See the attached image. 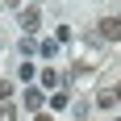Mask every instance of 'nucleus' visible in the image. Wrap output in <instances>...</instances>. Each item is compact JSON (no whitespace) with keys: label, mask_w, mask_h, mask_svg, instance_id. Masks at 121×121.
<instances>
[{"label":"nucleus","mask_w":121,"mask_h":121,"mask_svg":"<svg viewBox=\"0 0 121 121\" xmlns=\"http://www.w3.org/2000/svg\"><path fill=\"white\" fill-rule=\"evenodd\" d=\"M42 84H46V88H59L63 79H59V71H42Z\"/></svg>","instance_id":"obj_6"},{"label":"nucleus","mask_w":121,"mask_h":121,"mask_svg":"<svg viewBox=\"0 0 121 121\" xmlns=\"http://www.w3.org/2000/svg\"><path fill=\"white\" fill-rule=\"evenodd\" d=\"M9 92H13V88L4 84V79H0V104H4V100H9Z\"/></svg>","instance_id":"obj_9"},{"label":"nucleus","mask_w":121,"mask_h":121,"mask_svg":"<svg viewBox=\"0 0 121 121\" xmlns=\"http://www.w3.org/2000/svg\"><path fill=\"white\" fill-rule=\"evenodd\" d=\"M38 50H42L46 59H54V54H59V38H50V42H38Z\"/></svg>","instance_id":"obj_3"},{"label":"nucleus","mask_w":121,"mask_h":121,"mask_svg":"<svg viewBox=\"0 0 121 121\" xmlns=\"http://www.w3.org/2000/svg\"><path fill=\"white\" fill-rule=\"evenodd\" d=\"M34 50H38V42H34V38H29V34H25V42H21V54H25V59H29Z\"/></svg>","instance_id":"obj_8"},{"label":"nucleus","mask_w":121,"mask_h":121,"mask_svg":"<svg viewBox=\"0 0 121 121\" xmlns=\"http://www.w3.org/2000/svg\"><path fill=\"white\" fill-rule=\"evenodd\" d=\"M100 38L104 42H121V17H104L100 21Z\"/></svg>","instance_id":"obj_1"},{"label":"nucleus","mask_w":121,"mask_h":121,"mask_svg":"<svg viewBox=\"0 0 121 121\" xmlns=\"http://www.w3.org/2000/svg\"><path fill=\"white\" fill-rule=\"evenodd\" d=\"M117 96H121V88H117Z\"/></svg>","instance_id":"obj_10"},{"label":"nucleus","mask_w":121,"mask_h":121,"mask_svg":"<svg viewBox=\"0 0 121 121\" xmlns=\"http://www.w3.org/2000/svg\"><path fill=\"white\" fill-rule=\"evenodd\" d=\"M0 121H17V109H13L9 100H4V104H0Z\"/></svg>","instance_id":"obj_7"},{"label":"nucleus","mask_w":121,"mask_h":121,"mask_svg":"<svg viewBox=\"0 0 121 121\" xmlns=\"http://www.w3.org/2000/svg\"><path fill=\"white\" fill-rule=\"evenodd\" d=\"M38 21H42L38 13H29V9L21 13V29H25V34H34V29H38Z\"/></svg>","instance_id":"obj_2"},{"label":"nucleus","mask_w":121,"mask_h":121,"mask_svg":"<svg viewBox=\"0 0 121 121\" xmlns=\"http://www.w3.org/2000/svg\"><path fill=\"white\" fill-rule=\"evenodd\" d=\"M25 104H29V109H42V92H38V88H25Z\"/></svg>","instance_id":"obj_4"},{"label":"nucleus","mask_w":121,"mask_h":121,"mask_svg":"<svg viewBox=\"0 0 121 121\" xmlns=\"http://www.w3.org/2000/svg\"><path fill=\"white\" fill-rule=\"evenodd\" d=\"M117 121H121V117H117Z\"/></svg>","instance_id":"obj_11"},{"label":"nucleus","mask_w":121,"mask_h":121,"mask_svg":"<svg viewBox=\"0 0 121 121\" xmlns=\"http://www.w3.org/2000/svg\"><path fill=\"white\" fill-rule=\"evenodd\" d=\"M96 104H100V109H113V104H117V92H100Z\"/></svg>","instance_id":"obj_5"}]
</instances>
